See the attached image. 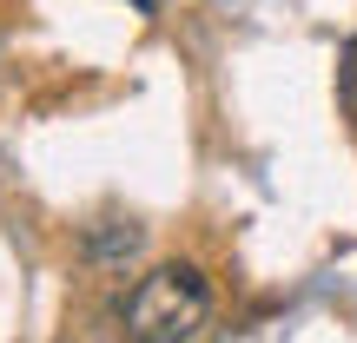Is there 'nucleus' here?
<instances>
[{
	"label": "nucleus",
	"mask_w": 357,
	"mask_h": 343,
	"mask_svg": "<svg viewBox=\"0 0 357 343\" xmlns=\"http://www.w3.org/2000/svg\"><path fill=\"white\" fill-rule=\"evenodd\" d=\"M205 324H212V284L185 257L153 264L126 297V343H205Z\"/></svg>",
	"instance_id": "obj_1"
},
{
	"label": "nucleus",
	"mask_w": 357,
	"mask_h": 343,
	"mask_svg": "<svg viewBox=\"0 0 357 343\" xmlns=\"http://www.w3.org/2000/svg\"><path fill=\"white\" fill-rule=\"evenodd\" d=\"M132 251H139V225H113V231H93V238H86L93 264H126Z\"/></svg>",
	"instance_id": "obj_2"
},
{
	"label": "nucleus",
	"mask_w": 357,
	"mask_h": 343,
	"mask_svg": "<svg viewBox=\"0 0 357 343\" xmlns=\"http://www.w3.org/2000/svg\"><path fill=\"white\" fill-rule=\"evenodd\" d=\"M337 99H344V113L357 119V33H351V47L337 53Z\"/></svg>",
	"instance_id": "obj_3"
}]
</instances>
